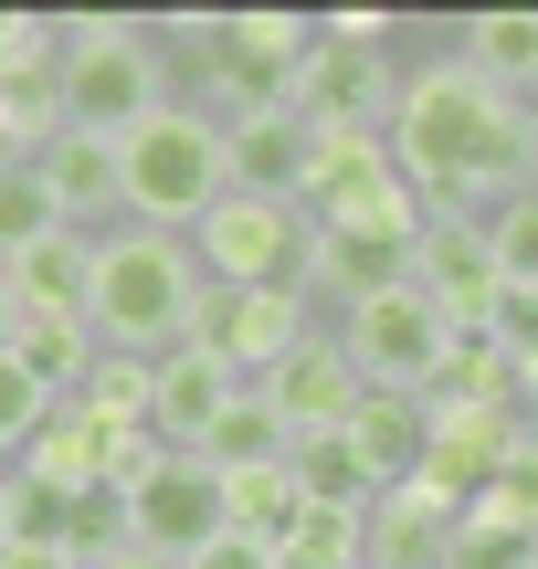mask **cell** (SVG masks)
<instances>
[{"label":"cell","instance_id":"obj_1","mask_svg":"<svg viewBox=\"0 0 538 569\" xmlns=\"http://www.w3.org/2000/svg\"><path fill=\"white\" fill-rule=\"evenodd\" d=\"M201 306H211V274H201V253H190V232H148V222L96 232V284H84L96 348L169 359V348L201 338Z\"/></svg>","mask_w":538,"mask_h":569},{"label":"cell","instance_id":"obj_2","mask_svg":"<svg viewBox=\"0 0 538 569\" xmlns=\"http://www.w3.org/2000/svg\"><path fill=\"white\" fill-rule=\"evenodd\" d=\"M180 96L159 53V21H63V74H53V117L84 138H138L159 106Z\"/></svg>","mask_w":538,"mask_h":569},{"label":"cell","instance_id":"obj_3","mask_svg":"<svg viewBox=\"0 0 538 569\" xmlns=\"http://www.w3.org/2000/svg\"><path fill=\"white\" fill-rule=\"evenodd\" d=\"M222 190H232L222 117H211L201 96H169L159 117L117 148V201H127V222H148V232H201V211L222 201Z\"/></svg>","mask_w":538,"mask_h":569},{"label":"cell","instance_id":"obj_4","mask_svg":"<svg viewBox=\"0 0 538 569\" xmlns=\"http://www.w3.org/2000/svg\"><path fill=\"white\" fill-rule=\"evenodd\" d=\"M455 338L465 327L444 317L422 284H391V296H370V306L338 317V348H349L359 390H412V401H434V380L455 369Z\"/></svg>","mask_w":538,"mask_h":569},{"label":"cell","instance_id":"obj_5","mask_svg":"<svg viewBox=\"0 0 538 569\" xmlns=\"http://www.w3.org/2000/svg\"><path fill=\"white\" fill-rule=\"evenodd\" d=\"M190 253H201V274L222 296L232 284H307V211L265 201V190H222L201 211V232H190Z\"/></svg>","mask_w":538,"mask_h":569},{"label":"cell","instance_id":"obj_6","mask_svg":"<svg viewBox=\"0 0 538 569\" xmlns=\"http://www.w3.org/2000/svg\"><path fill=\"white\" fill-rule=\"evenodd\" d=\"M307 53H317V21L232 11L222 42H211V63H201V106H211V117H243V106H296Z\"/></svg>","mask_w":538,"mask_h":569},{"label":"cell","instance_id":"obj_7","mask_svg":"<svg viewBox=\"0 0 538 569\" xmlns=\"http://www.w3.org/2000/svg\"><path fill=\"white\" fill-rule=\"evenodd\" d=\"M222 528H232L222 517V475H211L201 453H159V465L127 486V538H138L148 559H169V569H190Z\"/></svg>","mask_w":538,"mask_h":569},{"label":"cell","instance_id":"obj_8","mask_svg":"<svg viewBox=\"0 0 538 569\" xmlns=\"http://www.w3.org/2000/svg\"><path fill=\"white\" fill-rule=\"evenodd\" d=\"M317 338V296L307 284H211V306H201V348H222V369L232 380H265V369H286L296 348Z\"/></svg>","mask_w":538,"mask_h":569},{"label":"cell","instance_id":"obj_9","mask_svg":"<svg viewBox=\"0 0 538 569\" xmlns=\"http://www.w3.org/2000/svg\"><path fill=\"white\" fill-rule=\"evenodd\" d=\"M391 96H401V74H391L380 42H328L317 32L307 84H296V117H307L317 138H338V127H391Z\"/></svg>","mask_w":538,"mask_h":569},{"label":"cell","instance_id":"obj_10","mask_svg":"<svg viewBox=\"0 0 538 569\" xmlns=\"http://www.w3.org/2000/svg\"><path fill=\"white\" fill-rule=\"evenodd\" d=\"M338 443L359 453L370 496H401V486H422V465H434V401H412V390H359V411L338 422Z\"/></svg>","mask_w":538,"mask_h":569},{"label":"cell","instance_id":"obj_11","mask_svg":"<svg viewBox=\"0 0 538 569\" xmlns=\"http://www.w3.org/2000/svg\"><path fill=\"white\" fill-rule=\"evenodd\" d=\"M253 390H265V411L296 432V443H317V432H338L359 411V369H349V348H338V327H317V338L296 348L286 369H265Z\"/></svg>","mask_w":538,"mask_h":569},{"label":"cell","instance_id":"obj_12","mask_svg":"<svg viewBox=\"0 0 538 569\" xmlns=\"http://www.w3.org/2000/svg\"><path fill=\"white\" fill-rule=\"evenodd\" d=\"M232 401H243V380L222 369V348H201V338H190V348H169V359H159V390H148V432H159L169 453H201L211 432H222V411H232Z\"/></svg>","mask_w":538,"mask_h":569},{"label":"cell","instance_id":"obj_13","mask_svg":"<svg viewBox=\"0 0 538 569\" xmlns=\"http://www.w3.org/2000/svg\"><path fill=\"white\" fill-rule=\"evenodd\" d=\"M307 159H317V127L296 117V106H243V117H222V169H232V190L296 201V190H307Z\"/></svg>","mask_w":538,"mask_h":569},{"label":"cell","instance_id":"obj_14","mask_svg":"<svg viewBox=\"0 0 538 569\" xmlns=\"http://www.w3.org/2000/svg\"><path fill=\"white\" fill-rule=\"evenodd\" d=\"M412 284L444 306V317L476 338L486 327V306H497V253H486V222H422V243H412Z\"/></svg>","mask_w":538,"mask_h":569},{"label":"cell","instance_id":"obj_15","mask_svg":"<svg viewBox=\"0 0 538 569\" xmlns=\"http://www.w3.org/2000/svg\"><path fill=\"white\" fill-rule=\"evenodd\" d=\"M412 243H422V232H412ZM412 243H401V232H307V296L349 317V306L412 284Z\"/></svg>","mask_w":538,"mask_h":569},{"label":"cell","instance_id":"obj_16","mask_svg":"<svg viewBox=\"0 0 538 569\" xmlns=\"http://www.w3.org/2000/svg\"><path fill=\"white\" fill-rule=\"evenodd\" d=\"M32 169L53 180V201H63V222H74V232H117L127 222V201H117V138L53 127V138L32 148Z\"/></svg>","mask_w":538,"mask_h":569},{"label":"cell","instance_id":"obj_17","mask_svg":"<svg viewBox=\"0 0 538 569\" xmlns=\"http://www.w3.org/2000/svg\"><path fill=\"white\" fill-rule=\"evenodd\" d=\"M455 517L434 486H401V496H370V569H455Z\"/></svg>","mask_w":538,"mask_h":569},{"label":"cell","instance_id":"obj_18","mask_svg":"<svg viewBox=\"0 0 538 569\" xmlns=\"http://www.w3.org/2000/svg\"><path fill=\"white\" fill-rule=\"evenodd\" d=\"M106 453H117V422H96L84 401H53V422L32 432V453H21L11 475H32V486H53V496H96Z\"/></svg>","mask_w":538,"mask_h":569},{"label":"cell","instance_id":"obj_19","mask_svg":"<svg viewBox=\"0 0 538 569\" xmlns=\"http://www.w3.org/2000/svg\"><path fill=\"white\" fill-rule=\"evenodd\" d=\"M84 284H96V232H53V243L11 253L21 317H84Z\"/></svg>","mask_w":538,"mask_h":569},{"label":"cell","instance_id":"obj_20","mask_svg":"<svg viewBox=\"0 0 538 569\" xmlns=\"http://www.w3.org/2000/svg\"><path fill=\"white\" fill-rule=\"evenodd\" d=\"M455 53L476 63L486 84H497V96H538V11H486V21H465L455 32Z\"/></svg>","mask_w":538,"mask_h":569},{"label":"cell","instance_id":"obj_21","mask_svg":"<svg viewBox=\"0 0 538 569\" xmlns=\"http://www.w3.org/2000/svg\"><path fill=\"white\" fill-rule=\"evenodd\" d=\"M11 359L32 369L53 401H74V390H84V369H96V327H84V317H21Z\"/></svg>","mask_w":538,"mask_h":569},{"label":"cell","instance_id":"obj_22","mask_svg":"<svg viewBox=\"0 0 538 569\" xmlns=\"http://www.w3.org/2000/svg\"><path fill=\"white\" fill-rule=\"evenodd\" d=\"M275 569H370V517H349V507H296V528L275 538Z\"/></svg>","mask_w":538,"mask_h":569},{"label":"cell","instance_id":"obj_23","mask_svg":"<svg viewBox=\"0 0 538 569\" xmlns=\"http://www.w3.org/2000/svg\"><path fill=\"white\" fill-rule=\"evenodd\" d=\"M286 453H296V432L265 411V390H243V401L222 411V432L201 443V465L211 475H253V465H286Z\"/></svg>","mask_w":538,"mask_h":569},{"label":"cell","instance_id":"obj_24","mask_svg":"<svg viewBox=\"0 0 538 569\" xmlns=\"http://www.w3.org/2000/svg\"><path fill=\"white\" fill-rule=\"evenodd\" d=\"M53 232H74L63 201H53V180H42L32 159H11V169H0V264L32 253V243H53Z\"/></svg>","mask_w":538,"mask_h":569},{"label":"cell","instance_id":"obj_25","mask_svg":"<svg viewBox=\"0 0 538 569\" xmlns=\"http://www.w3.org/2000/svg\"><path fill=\"white\" fill-rule=\"evenodd\" d=\"M296 507H307V496H296V465L222 475V517H232L243 538H286V528H296Z\"/></svg>","mask_w":538,"mask_h":569},{"label":"cell","instance_id":"obj_26","mask_svg":"<svg viewBox=\"0 0 538 569\" xmlns=\"http://www.w3.org/2000/svg\"><path fill=\"white\" fill-rule=\"evenodd\" d=\"M148 390H159V359H138V348H96V369H84L74 401L96 411V422H148Z\"/></svg>","mask_w":538,"mask_h":569},{"label":"cell","instance_id":"obj_27","mask_svg":"<svg viewBox=\"0 0 538 569\" xmlns=\"http://www.w3.org/2000/svg\"><path fill=\"white\" fill-rule=\"evenodd\" d=\"M286 465H296V496H307V507H349V517H370V475H359V453L338 443V432L296 443Z\"/></svg>","mask_w":538,"mask_h":569},{"label":"cell","instance_id":"obj_28","mask_svg":"<svg viewBox=\"0 0 538 569\" xmlns=\"http://www.w3.org/2000/svg\"><path fill=\"white\" fill-rule=\"evenodd\" d=\"M455 569H538V528H518V517L486 496V507L455 517Z\"/></svg>","mask_w":538,"mask_h":569},{"label":"cell","instance_id":"obj_29","mask_svg":"<svg viewBox=\"0 0 538 569\" xmlns=\"http://www.w3.org/2000/svg\"><path fill=\"white\" fill-rule=\"evenodd\" d=\"M53 422V390L32 380V369L11 359V348H0V465H21V453H32V432Z\"/></svg>","mask_w":538,"mask_h":569},{"label":"cell","instance_id":"obj_30","mask_svg":"<svg viewBox=\"0 0 538 569\" xmlns=\"http://www.w3.org/2000/svg\"><path fill=\"white\" fill-rule=\"evenodd\" d=\"M11 549H74V496L32 486V475H11Z\"/></svg>","mask_w":538,"mask_h":569},{"label":"cell","instance_id":"obj_31","mask_svg":"<svg viewBox=\"0 0 538 569\" xmlns=\"http://www.w3.org/2000/svg\"><path fill=\"white\" fill-rule=\"evenodd\" d=\"M486 253H497L507 284H538V190H518V201L486 222Z\"/></svg>","mask_w":538,"mask_h":569},{"label":"cell","instance_id":"obj_32","mask_svg":"<svg viewBox=\"0 0 538 569\" xmlns=\"http://www.w3.org/2000/svg\"><path fill=\"white\" fill-rule=\"evenodd\" d=\"M486 338H497L518 369H538V284H497V306H486Z\"/></svg>","mask_w":538,"mask_h":569},{"label":"cell","instance_id":"obj_33","mask_svg":"<svg viewBox=\"0 0 538 569\" xmlns=\"http://www.w3.org/2000/svg\"><path fill=\"white\" fill-rule=\"evenodd\" d=\"M190 569H275V538H243V528H222Z\"/></svg>","mask_w":538,"mask_h":569},{"label":"cell","instance_id":"obj_34","mask_svg":"<svg viewBox=\"0 0 538 569\" xmlns=\"http://www.w3.org/2000/svg\"><path fill=\"white\" fill-rule=\"evenodd\" d=\"M32 148H42V127H32V117H21V106H11V96H0V169H11V159H32Z\"/></svg>","mask_w":538,"mask_h":569},{"label":"cell","instance_id":"obj_35","mask_svg":"<svg viewBox=\"0 0 538 569\" xmlns=\"http://www.w3.org/2000/svg\"><path fill=\"white\" fill-rule=\"evenodd\" d=\"M21 338V296H11V264H0V348Z\"/></svg>","mask_w":538,"mask_h":569},{"label":"cell","instance_id":"obj_36","mask_svg":"<svg viewBox=\"0 0 538 569\" xmlns=\"http://www.w3.org/2000/svg\"><path fill=\"white\" fill-rule=\"evenodd\" d=\"M0 569H84V559H53V549H11Z\"/></svg>","mask_w":538,"mask_h":569},{"label":"cell","instance_id":"obj_37","mask_svg":"<svg viewBox=\"0 0 538 569\" xmlns=\"http://www.w3.org/2000/svg\"><path fill=\"white\" fill-rule=\"evenodd\" d=\"M0 559H11V465H0Z\"/></svg>","mask_w":538,"mask_h":569},{"label":"cell","instance_id":"obj_38","mask_svg":"<svg viewBox=\"0 0 538 569\" xmlns=\"http://www.w3.org/2000/svg\"><path fill=\"white\" fill-rule=\"evenodd\" d=\"M106 569H169V559H148V549H127V559H106Z\"/></svg>","mask_w":538,"mask_h":569},{"label":"cell","instance_id":"obj_39","mask_svg":"<svg viewBox=\"0 0 538 569\" xmlns=\"http://www.w3.org/2000/svg\"><path fill=\"white\" fill-rule=\"evenodd\" d=\"M528 127H538V96H528Z\"/></svg>","mask_w":538,"mask_h":569},{"label":"cell","instance_id":"obj_40","mask_svg":"<svg viewBox=\"0 0 538 569\" xmlns=\"http://www.w3.org/2000/svg\"><path fill=\"white\" fill-rule=\"evenodd\" d=\"M528 432H538V401H528Z\"/></svg>","mask_w":538,"mask_h":569}]
</instances>
